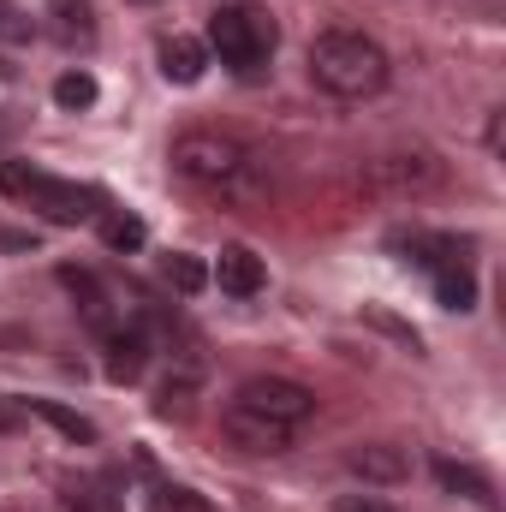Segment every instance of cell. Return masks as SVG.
<instances>
[{
  "instance_id": "cell-16",
  "label": "cell",
  "mask_w": 506,
  "mask_h": 512,
  "mask_svg": "<svg viewBox=\"0 0 506 512\" xmlns=\"http://www.w3.org/2000/svg\"><path fill=\"white\" fill-rule=\"evenodd\" d=\"M24 411H36L42 423H54V429H60L66 441H78V447H90V441H96V423H90V417H78V411H72V405H60V399H24Z\"/></svg>"
},
{
  "instance_id": "cell-14",
  "label": "cell",
  "mask_w": 506,
  "mask_h": 512,
  "mask_svg": "<svg viewBox=\"0 0 506 512\" xmlns=\"http://www.w3.org/2000/svg\"><path fill=\"white\" fill-rule=\"evenodd\" d=\"M48 30L66 48H90L96 42V6L90 0H48Z\"/></svg>"
},
{
  "instance_id": "cell-12",
  "label": "cell",
  "mask_w": 506,
  "mask_h": 512,
  "mask_svg": "<svg viewBox=\"0 0 506 512\" xmlns=\"http://www.w3.org/2000/svg\"><path fill=\"white\" fill-rule=\"evenodd\" d=\"M155 60H161V78H167V84H197V78L209 72V48H203L197 36H167Z\"/></svg>"
},
{
  "instance_id": "cell-2",
  "label": "cell",
  "mask_w": 506,
  "mask_h": 512,
  "mask_svg": "<svg viewBox=\"0 0 506 512\" xmlns=\"http://www.w3.org/2000/svg\"><path fill=\"white\" fill-rule=\"evenodd\" d=\"M310 78L340 102H364L387 84V48L364 30H322L310 42Z\"/></svg>"
},
{
  "instance_id": "cell-15",
  "label": "cell",
  "mask_w": 506,
  "mask_h": 512,
  "mask_svg": "<svg viewBox=\"0 0 506 512\" xmlns=\"http://www.w3.org/2000/svg\"><path fill=\"white\" fill-rule=\"evenodd\" d=\"M429 280H435V298H441L447 310H471V304H477V274H471V262H447V268H435Z\"/></svg>"
},
{
  "instance_id": "cell-3",
  "label": "cell",
  "mask_w": 506,
  "mask_h": 512,
  "mask_svg": "<svg viewBox=\"0 0 506 512\" xmlns=\"http://www.w3.org/2000/svg\"><path fill=\"white\" fill-rule=\"evenodd\" d=\"M274 42H280V30H274V18H268L262 6H221V12L209 18V48H215L221 66L239 72V78H256V72L274 60Z\"/></svg>"
},
{
  "instance_id": "cell-20",
  "label": "cell",
  "mask_w": 506,
  "mask_h": 512,
  "mask_svg": "<svg viewBox=\"0 0 506 512\" xmlns=\"http://www.w3.org/2000/svg\"><path fill=\"white\" fill-rule=\"evenodd\" d=\"M167 280H173L179 292H203V286H209V268H203L197 256L173 251V256H167Z\"/></svg>"
},
{
  "instance_id": "cell-13",
  "label": "cell",
  "mask_w": 506,
  "mask_h": 512,
  "mask_svg": "<svg viewBox=\"0 0 506 512\" xmlns=\"http://www.w3.org/2000/svg\"><path fill=\"white\" fill-rule=\"evenodd\" d=\"M370 179L393 185V191H429V185H441V167L429 155H387V161H376Z\"/></svg>"
},
{
  "instance_id": "cell-10",
  "label": "cell",
  "mask_w": 506,
  "mask_h": 512,
  "mask_svg": "<svg viewBox=\"0 0 506 512\" xmlns=\"http://www.w3.org/2000/svg\"><path fill=\"white\" fill-rule=\"evenodd\" d=\"M215 280H221V292H233V298H256L262 280H268V268H262V256H256L251 245H227L221 262H215Z\"/></svg>"
},
{
  "instance_id": "cell-5",
  "label": "cell",
  "mask_w": 506,
  "mask_h": 512,
  "mask_svg": "<svg viewBox=\"0 0 506 512\" xmlns=\"http://www.w3.org/2000/svg\"><path fill=\"white\" fill-rule=\"evenodd\" d=\"M24 203L42 215V221H54V227H78V221H90L96 215V191L90 185H78V179H48V173H30V185H24Z\"/></svg>"
},
{
  "instance_id": "cell-17",
  "label": "cell",
  "mask_w": 506,
  "mask_h": 512,
  "mask_svg": "<svg viewBox=\"0 0 506 512\" xmlns=\"http://www.w3.org/2000/svg\"><path fill=\"white\" fill-rule=\"evenodd\" d=\"M66 507H72V512H126V501H120L108 483L84 477V483H72V489H66Z\"/></svg>"
},
{
  "instance_id": "cell-19",
  "label": "cell",
  "mask_w": 506,
  "mask_h": 512,
  "mask_svg": "<svg viewBox=\"0 0 506 512\" xmlns=\"http://www.w3.org/2000/svg\"><path fill=\"white\" fill-rule=\"evenodd\" d=\"M54 102H60L66 114L90 108V102H96V78H90V72H60V78H54Z\"/></svg>"
},
{
  "instance_id": "cell-4",
  "label": "cell",
  "mask_w": 506,
  "mask_h": 512,
  "mask_svg": "<svg viewBox=\"0 0 506 512\" xmlns=\"http://www.w3.org/2000/svg\"><path fill=\"white\" fill-rule=\"evenodd\" d=\"M233 405L262 411V417H274V423H292V429L316 417V393L304 382H292V376H251V382H239Z\"/></svg>"
},
{
  "instance_id": "cell-8",
  "label": "cell",
  "mask_w": 506,
  "mask_h": 512,
  "mask_svg": "<svg viewBox=\"0 0 506 512\" xmlns=\"http://www.w3.org/2000/svg\"><path fill=\"white\" fill-rule=\"evenodd\" d=\"M102 346H108L102 370H108L114 387H131L143 370H149V334H143V322H120L114 334H102Z\"/></svg>"
},
{
  "instance_id": "cell-11",
  "label": "cell",
  "mask_w": 506,
  "mask_h": 512,
  "mask_svg": "<svg viewBox=\"0 0 506 512\" xmlns=\"http://www.w3.org/2000/svg\"><path fill=\"white\" fill-rule=\"evenodd\" d=\"M435 477H441V489H447V495H465V501H477L483 512H501V495H495L489 471L459 465V459H435Z\"/></svg>"
},
{
  "instance_id": "cell-25",
  "label": "cell",
  "mask_w": 506,
  "mask_h": 512,
  "mask_svg": "<svg viewBox=\"0 0 506 512\" xmlns=\"http://www.w3.org/2000/svg\"><path fill=\"white\" fill-rule=\"evenodd\" d=\"M334 512H393V507H387V501H370V495H340Z\"/></svg>"
},
{
  "instance_id": "cell-26",
  "label": "cell",
  "mask_w": 506,
  "mask_h": 512,
  "mask_svg": "<svg viewBox=\"0 0 506 512\" xmlns=\"http://www.w3.org/2000/svg\"><path fill=\"white\" fill-rule=\"evenodd\" d=\"M0 245H6V251H30V245H36V233H18V227H12V233H6Z\"/></svg>"
},
{
  "instance_id": "cell-1",
  "label": "cell",
  "mask_w": 506,
  "mask_h": 512,
  "mask_svg": "<svg viewBox=\"0 0 506 512\" xmlns=\"http://www.w3.org/2000/svg\"><path fill=\"white\" fill-rule=\"evenodd\" d=\"M167 161L185 185L215 191V197H256V179H262L256 149L227 131H185V137H173Z\"/></svg>"
},
{
  "instance_id": "cell-9",
  "label": "cell",
  "mask_w": 506,
  "mask_h": 512,
  "mask_svg": "<svg viewBox=\"0 0 506 512\" xmlns=\"http://www.w3.org/2000/svg\"><path fill=\"white\" fill-rule=\"evenodd\" d=\"M346 471L364 477V483H405L411 477V459L393 441H358V447H346Z\"/></svg>"
},
{
  "instance_id": "cell-6",
  "label": "cell",
  "mask_w": 506,
  "mask_h": 512,
  "mask_svg": "<svg viewBox=\"0 0 506 512\" xmlns=\"http://www.w3.org/2000/svg\"><path fill=\"white\" fill-rule=\"evenodd\" d=\"M221 435L239 447V453H251V459H274V453H286L292 447V423H274V417H262V411H245V405H227L221 411Z\"/></svg>"
},
{
  "instance_id": "cell-24",
  "label": "cell",
  "mask_w": 506,
  "mask_h": 512,
  "mask_svg": "<svg viewBox=\"0 0 506 512\" xmlns=\"http://www.w3.org/2000/svg\"><path fill=\"white\" fill-rule=\"evenodd\" d=\"M155 512H203V501H197L191 489H161V501H155Z\"/></svg>"
},
{
  "instance_id": "cell-22",
  "label": "cell",
  "mask_w": 506,
  "mask_h": 512,
  "mask_svg": "<svg viewBox=\"0 0 506 512\" xmlns=\"http://www.w3.org/2000/svg\"><path fill=\"white\" fill-rule=\"evenodd\" d=\"M30 36H36V18L18 0H0V42H30Z\"/></svg>"
},
{
  "instance_id": "cell-21",
  "label": "cell",
  "mask_w": 506,
  "mask_h": 512,
  "mask_svg": "<svg viewBox=\"0 0 506 512\" xmlns=\"http://www.w3.org/2000/svg\"><path fill=\"white\" fill-rule=\"evenodd\" d=\"M191 387H197V376H173V382H161L155 411H161V417H185V411H191Z\"/></svg>"
},
{
  "instance_id": "cell-7",
  "label": "cell",
  "mask_w": 506,
  "mask_h": 512,
  "mask_svg": "<svg viewBox=\"0 0 506 512\" xmlns=\"http://www.w3.org/2000/svg\"><path fill=\"white\" fill-rule=\"evenodd\" d=\"M60 280L72 286V298H78V316L96 328V334H114L120 322H126V304L96 280V274H84V268H60Z\"/></svg>"
},
{
  "instance_id": "cell-23",
  "label": "cell",
  "mask_w": 506,
  "mask_h": 512,
  "mask_svg": "<svg viewBox=\"0 0 506 512\" xmlns=\"http://www.w3.org/2000/svg\"><path fill=\"white\" fill-rule=\"evenodd\" d=\"M30 173H36L30 161H0V191H6V197H24V185H30Z\"/></svg>"
},
{
  "instance_id": "cell-18",
  "label": "cell",
  "mask_w": 506,
  "mask_h": 512,
  "mask_svg": "<svg viewBox=\"0 0 506 512\" xmlns=\"http://www.w3.org/2000/svg\"><path fill=\"white\" fill-rule=\"evenodd\" d=\"M149 233H143V221L137 215H126V209H114V215H102V245L108 251H137Z\"/></svg>"
}]
</instances>
